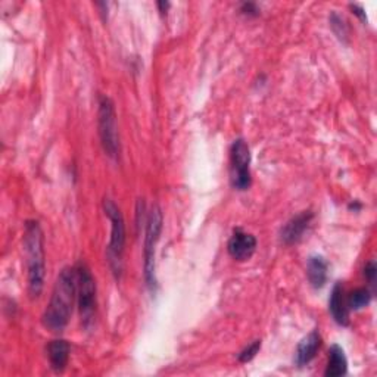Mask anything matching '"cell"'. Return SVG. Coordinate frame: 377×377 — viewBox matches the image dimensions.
I'll use <instances>...</instances> for the list:
<instances>
[{"label": "cell", "instance_id": "1", "mask_svg": "<svg viewBox=\"0 0 377 377\" xmlns=\"http://www.w3.org/2000/svg\"><path fill=\"white\" fill-rule=\"evenodd\" d=\"M77 293L76 269H64L55 283L50 302L43 314V325L46 329L59 333L66 326L73 314V305Z\"/></svg>", "mask_w": 377, "mask_h": 377}, {"label": "cell", "instance_id": "2", "mask_svg": "<svg viewBox=\"0 0 377 377\" xmlns=\"http://www.w3.org/2000/svg\"><path fill=\"white\" fill-rule=\"evenodd\" d=\"M24 246L27 252V270H29V290L31 298H38L45 286V245L43 232L38 221L30 220L25 222Z\"/></svg>", "mask_w": 377, "mask_h": 377}, {"label": "cell", "instance_id": "3", "mask_svg": "<svg viewBox=\"0 0 377 377\" xmlns=\"http://www.w3.org/2000/svg\"><path fill=\"white\" fill-rule=\"evenodd\" d=\"M104 211H105V215L111 221V241L108 246V261L114 274L120 276L122 270V254H124V246H125L124 217L121 214V209L117 206V204L109 198H105L104 201Z\"/></svg>", "mask_w": 377, "mask_h": 377}, {"label": "cell", "instance_id": "4", "mask_svg": "<svg viewBox=\"0 0 377 377\" xmlns=\"http://www.w3.org/2000/svg\"><path fill=\"white\" fill-rule=\"evenodd\" d=\"M162 230V213L158 205H153L148 221H146V236H145V278L146 285L152 289L155 287V246L159 241V234Z\"/></svg>", "mask_w": 377, "mask_h": 377}, {"label": "cell", "instance_id": "5", "mask_svg": "<svg viewBox=\"0 0 377 377\" xmlns=\"http://www.w3.org/2000/svg\"><path fill=\"white\" fill-rule=\"evenodd\" d=\"M76 273L81 323L85 327H89L96 311V282L86 264L80 262L76 267Z\"/></svg>", "mask_w": 377, "mask_h": 377}, {"label": "cell", "instance_id": "6", "mask_svg": "<svg viewBox=\"0 0 377 377\" xmlns=\"http://www.w3.org/2000/svg\"><path fill=\"white\" fill-rule=\"evenodd\" d=\"M99 136L106 155L117 158L120 153V142L117 131V117L113 101L108 96H101L99 99Z\"/></svg>", "mask_w": 377, "mask_h": 377}, {"label": "cell", "instance_id": "7", "mask_svg": "<svg viewBox=\"0 0 377 377\" xmlns=\"http://www.w3.org/2000/svg\"><path fill=\"white\" fill-rule=\"evenodd\" d=\"M230 180L236 190H248L250 187V150L243 138H237L230 149Z\"/></svg>", "mask_w": 377, "mask_h": 377}, {"label": "cell", "instance_id": "8", "mask_svg": "<svg viewBox=\"0 0 377 377\" xmlns=\"http://www.w3.org/2000/svg\"><path fill=\"white\" fill-rule=\"evenodd\" d=\"M229 254L236 261H248L254 255L257 249V239L254 234L246 233L241 229H237L233 236L230 237L229 245Z\"/></svg>", "mask_w": 377, "mask_h": 377}, {"label": "cell", "instance_id": "9", "mask_svg": "<svg viewBox=\"0 0 377 377\" xmlns=\"http://www.w3.org/2000/svg\"><path fill=\"white\" fill-rule=\"evenodd\" d=\"M313 217L314 215L311 211H304V213L298 214L297 217L289 220L280 232L282 242L286 245L297 243L302 237V234L305 233V230L310 227Z\"/></svg>", "mask_w": 377, "mask_h": 377}, {"label": "cell", "instance_id": "10", "mask_svg": "<svg viewBox=\"0 0 377 377\" xmlns=\"http://www.w3.org/2000/svg\"><path fill=\"white\" fill-rule=\"evenodd\" d=\"M329 308L334 321H336L338 325L341 326L349 325V314H348L349 308L345 299V292H343L342 283L334 285L332 295H330V301H329Z\"/></svg>", "mask_w": 377, "mask_h": 377}, {"label": "cell", "instance_id": "11", "mask_svg": "<svg viewBox=\"0 0 377 377\" xmlns=\"http://www.w3.org/2000/svg\"><path fill=\"white\" fill-rule=\"evenodd\" d=\"M320 346H321V336L317 330H314L308 334V336L304 338L297 348V354H295L297 366L304 367L308 364V362H311L320 349Z\"/></svg>", "mask_w": 377, "mask_h": 377}, {"label": "cell", "instance_id": "12", "mask_svg": "<svg viewBox=\"0 0 377 377\" xmlns=\"http://www.w3.org/2000/svg\"><path fill=\"white\" fill-rule=\"evenodd\" d=\"M69 343L64 339L52 341L48 346V355L50 361V367L57 371L62 373L68 364L69 360Z\"/></svg>", "mask_w": 377, "mask_h": 377}, {"label": "cell", "instance_id": "13", "mask_svg": "<svg viewBox=\"0 0 377 377\" xmlns=\"http://www.w3.org/2000/svg\"><path fill=\"white\" fill-rule=\"evenodd\" d=\"M327 271H329V264L323 257L314 255L308 259V265H306V276H308V280L313 287L320 289L326 285Z\"/></svg>", "mask_w": 377, "mask_h": 377}, {"label": "cell", "instance_id": "14", "mask_svg": "<svg viewBox=\"0 0 377 377\" xmlns=\"http://www.w3.org/2000/svg\"><path fill=\"white\" fill-rule=\"evenodd\" d=\"M348 371V360L339 345H333L329 351V362L325 371L326 377H339Z\"/></svg>", "mask_w": 377, "mask_h": 377}, {"label": "cell", "instance_id": "15", "mask_svg": "<svg viewBox=\"0 0 377 377\" xmlns=\"http://www.w3.org/2000/svg\"><path fill=\"white\" fill-rule=\"evenodd\" d=\"M371 298H373V293L370 292V289L360 287L357 290H354L351 295L348 297V299H346L348 308L358 311L361 308H364V306H367L370 304Z\"/></svg>", "mask_w": 377, "mask_h": 377}, {"label": "cell", "instance_id": "16", "mask_svg": "<svg viewBox=\"0 0 377 377\" xmlns=\"http://www.w3.org/2000/svg\"><path fill=\"white\" fill-rule=\"evenodd\" d=\"M330 25H332V29L333 31L336 33V36L339 38H345L348 36V30H346V25L343 22V20L336 15V13H333V15L330 17Z\"/></svg>", "mask_w": 377, "mask_h": 377}, {"label": "cell", "instance_id": "17", "mask_svg": "<svg viewBox=\"0 0 377 377\" xmlns=\"http://www.w3.org/2000/svg\"><path fill=\"white\" fill-rule=\"evenodd\" d=\"M259 349H261V341L252 342L239 354V361L241 362H249L250 360H252L258 354Z\"/></svg>", "mask_w": 377, "mask_h": 377}, {"label": "cell", "instance_id": "18", "mask_svg": "<svg viewBox=\"0 0 377 377\" xmlns=\"http://www.w3.org/2000/svg\"><path fill=\"white\" fill-rule=\"evenodd\" d=\"M376 274H377V267H376V262L374 261H370L366 264L364 267V276L367 280L374 285V280H376Z\"/></svg>", "mask_w": 377, "mask_h": 377}, {"label": "cell", "instance_id": "19", "mask_svg": "<svg viewBox=\"0 0 377 377\" xmlns=\"http://www.w3.org/2000/svg\"><path fill=\"white\" fill-rule=\"evenodd\" d=\"M241 12L242 13H245V15H254V17H257V15H259V8H258V5L257 3H243L242 6H241Z\"/></svg>", "mask_w": 377, "mask_h": 377}, {"label": "cell", "instance_id": "20", "mask_svg": "<svg viewBox=\"0 0 377 377\" xmlns=\"http://www.w3.org/2000/svg\"><path fill=\"white\" fill-rule=\"evenodd\" d=\"M349 8H351V9H353V13H355V15H357L358 18H361L362 21H366V20H367L366 12H364V9H362L361 6H358V5H351Z\"/></svg>", "mask_w": 377, "mask_h": 377}, {"label": "cell", "instance_id": "21", "mask_svg": "<svg viewBox=\"0 0 377 377\" xmlns=\"http://www.w3.org/2000/svg\"><path fill=\"white\" fill-rule=\"evenodd\" d=\"M158 8L164 13V12H166V9L170 8V3L169 2H158Z\"/></svg>", "mask_w": 377, "mask_h": 377}]
</instances>
